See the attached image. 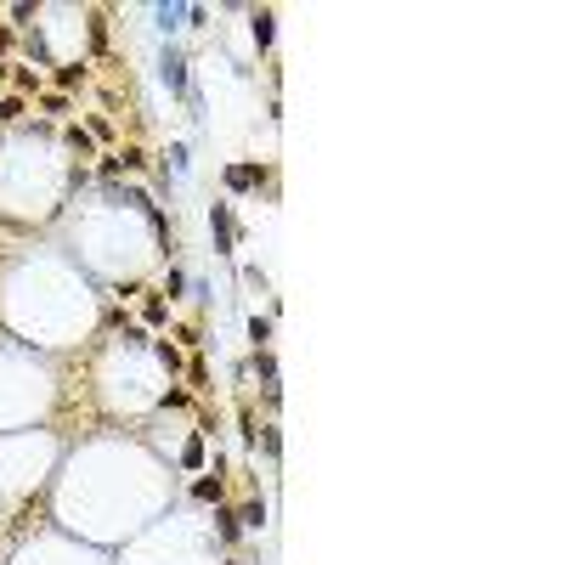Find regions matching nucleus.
<instances>
[{
	"label": "nucleus",
	"mask_w": 565,
	"mask_h": 565,
	"mask_svg": "<svg viewBox=\"0 0 565 565\" xmlns=\"http://www.w3.org/2000/svg\"><path fill=\"white\" fill-rule=\"evenodd\" d=\"M159 80L170 85V96H192V85H187V57H181L175 46L159 57Z\"/></svg>",
	"instance_id": "obj_1"
},
{
	"label": "nucleus",
	"mask_w": 565,
	"mask_h": 565,
	"mask_svg": "<svg viewBox=\"0 0 565 565\" xmlns=\"http://www.w3.org/2000/svg\"><path fill=\"white\" fill-rule=\"evenodd\" d=\"M209 232H215V249H221V254H232V249H238V221H232V204H215V209H209Z\"/></svg>",
	"instance_id": "obj_2"
},
{
	"label": "nucleus",
	"mask_w": 565,
	"mask_h": 565,
	"mask_svg": "<svg viewBox=\"0 0 565 565\" xmlns=\"http://www.w3.org/2000/svg\"><path fill=\"white\" fill-rule=\"evenodd\" d=\"M260 181H266L260 164H232V170H227V187H232V192H249V187H260Z\"/></svg>",
	"instance_id": "obj_3"
},
{
	"label": "nucleus",
	"mask_w": 565,
	"mask_h": 565,
	"mask_svg": "<svg viewBox=\"0 0 565 565\" xmlns=\"http://www.w3.org/2000/svg\"><path fill=\"white\" fill-rule=\"evenodd\" d=\"M271 23H277V17H271L266 6H260V11H249V34H254V46H260V51L271 46Z\"/></svg>",
	"instance_id": "obj_4"
},
{
	"label": "nucleus",
	"mask_w": 565,
	"mask_h": 565,
	"mask_svg": "<svg viewBox=\"0 0 565 565\" xmlns=\"http://www.w3.org/2000/svg\"><path fill=\"white\" fill-rule=\"evenodd\" d=\"M249 339H254V351H266L271 345V317H249Z\"/></svg>",
	"instance_id": "obj_5"
},
{
	"label": "nucleus",
	"mask_w": 565,
	"mask_h": 565,
	"mask_svg": "<svg viewBox=\"0 0 565 565\" xmlns=\"http://www.w3.org/2000/svg\"><path fill=\"white\" fill-rule=\"evenodd\" d=\"M181 464H187V470H198V464H204V435H192V441L181 447Z\"/></svg>",
	"instance_id": "obj_6"
},
{
	"label": "nucleus",
	"mask_w": 565,
	"mask_h": 565,
	"mask_svg": "<svg viewBox=\"0 0 565 565\" xmlns=\"http://www.w3.org/2000/svg\"><path fill=\"white\" fill-rule=\"evenodd\" d=\"M215 532H221L227 543H238V514H232V509H221V514H215Z\"/></svg>",
	"instance_id": "obj_7"
},
{
	"label": "nucleus",
	"mask_w": 565,
	"mask_h": 565,
	"mask_svg": "<svg viewBox=\"0 0 565 565\" xmlns=\"http://www.w3.org/2000/svg\"><path fill=\"white\" fill-rule=\"evenodd\" d=\"M23 119V96H0V125H17Z\"/></svg>",
	"instance_id": "obj_8"
},
{
	"label": "nucleus",
	"mask_w": 565,
	"mask_h": 565,
	"mask_svg": "<svg viewBox=\"0 0 565 565\" xmlns=\"http://www.w3.org/2000/svg\"><path fill=\"white\" fill-rule=\"evenodd\" d=\"M238 520L249 526V532H260V526H266V503H249V509H243Z\"/></svg>",
	"instance_id": "obj_9"
},
{
	"label": "nucleus",
	"mask_w": 565,
	"mask_h": 565,
	"mask_svg": "<svg viewBox=\"0 0 565 565\" xmlns=\"http://www.w3.org/2000/svg\"><path fill=\"white\" fill-rule=\"evenodd\" d=\"M153 351H159V362H164V368H170V373H181V368H187V362H181V351H175V345H153Z\"/></svg>",
	"instance_id": "obj_10"
},
{
	"label": "nucleus",
	"mask_w": 565,
	"mask_h": 565,
	"mask_svg": "<svg viewBox=\"0 0 565 565\" xmlns=\"http://www.w3.org/2000/svg\"><path fill=\"white\" fill-rule=\"evenodd\" d=\"M68 147H74L80 159H90V130H80V125H74V130H68Z\"/></svg>",
	"instance_id": "obj_11"
},
{
	"label": "nucleus",
	"mask_w": 565,
	"mask_h": 565,
	"mask_svg": "<svg viewBox=\"0 0 565 565\" xmlns=\"http://www.w3.org/2000/svg\"><path fill=\"white\" fill-rule=\"evenodd\" d=\"M192 497H204V503H209V497H221V475H215V481H198V486H192Z\"/></svg>",
	"instance_id": "obj_12"
},
{
	"label": "nucleus",
	"mask_w": 565,
	"mask_h": 565,
	"mask_svg": "<svg viewBox=\"0 0 565 565\" xmlns=\"http://www.w3.org/2000/svg\"><path fill=\"white\" fill-rule=\"evenodd\" d=\"M85 80V68L80 63H68V68H57V85H80Z\"/></svg>",
	"instance_id": "obj_13"
},
{
	"label": "nucleus",
	"mask_w": 565,
	"mask_h": 565,
	"mask_svg": "<svg viewBox=\"0 0 565 565\" xmlns=\"http://www.w3.org/2000/svg\"><path fill=\"white\" fill-rule=\"evenodd\" d=\"M181 289H187V271H170V277H164V294H170V300H175V294H181Z\"/></svg>",
	"instance_id": "obj_14"
}]
</instances>
